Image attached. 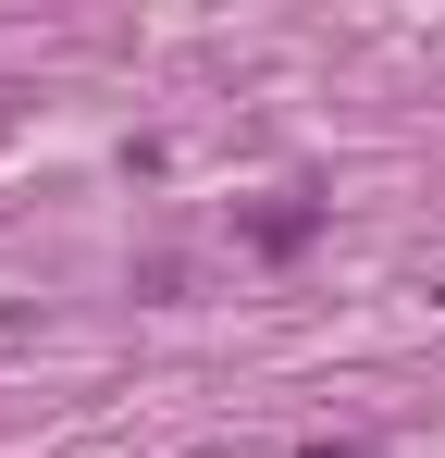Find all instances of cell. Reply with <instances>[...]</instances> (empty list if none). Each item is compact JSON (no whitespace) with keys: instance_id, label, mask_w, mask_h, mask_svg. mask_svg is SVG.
Listing matches in <instances>:
<instances>
[{"instance_id":"obj_1","label":"cell","mask_w":445,"mask_h":458,"mask_svg":"<svg viewBox=\"0 0 445 458\" xmlns=\"http://www.w3.org/2000/svg\"><path fill=\"white\" fill-rule=\"evenodd\" d=\"M309 235H322V211H309V199H273V211H248V248H260V260H297Z\"/></svg>"},{"instance_id":"obj_2","label":"cell","mask_w":445,"mask_h":458,"mask_svg":"<svg viewBox=\"0 0 445 458\" xmlns=\"http://www.w3.org/2000/svg\"><path fill=\"white\" fill-rule=\"evenodd\" d=\"M309 458H371V446H309Z\"/></svg>"}]
</instances>
